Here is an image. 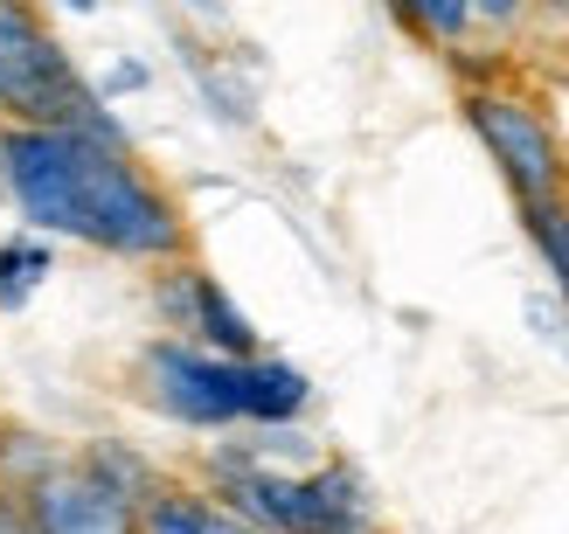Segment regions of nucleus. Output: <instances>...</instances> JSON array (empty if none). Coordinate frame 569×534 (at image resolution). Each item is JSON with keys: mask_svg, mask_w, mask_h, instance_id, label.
Listing matches in <instances>:
<instances>
[{"mask_svg": "<svg viewBox=\"0 0 569 534\" xmlns=\"http://www.w3.org/2000/svg\"><path fill=\"white\" fill-rule=\"evenodd\" d=\"M188 341L209 347V354H230V361L258 354V326L243 320V305L222 292V278H209L202 264H194V299H188Z\"/></svg>", "mask_w": 569, "mask_h": 534, "instance_id": "nucleus-7", "label": "nucleus"}, {"mask_svg": "<svg viewBox=\"0 0 569 534\" xmlns=\"http://www.w3.org/2000/svg\"><path fill=\"white\" fill-rule=\"evenodd\" d=\"M389 8H396V21H403V28H417V36L423 42H466V28L479 21L472 14V0H389Z\"/></svg>", "mask_w": 569, "mask_h": 534, "instance_id": "nucleus-13", "label": "nucleus"}, {"mask_svg": "<svg viewBox=\"0 0 569 534\" xmlns=\"http://www.w3.org/2000/svg\"><path fill=\"white\" fill-rule=\"evenodd\" d=\"M77 459H83V465H91V472H98V480H104V486H119L126 500H147V493L160 486V472H153L147 459H139V452H132V444H119V437H98V444H83V452H77Z\"/></svg>", "mask_w": 569, "mask_h": 534, "instance_id": "nucleus-12", "label": "nucleus"}, {"mask_svg": "<svg viewBox=\"0 0 569 534\" xmlns=\"http://www.w3.org/2000/svg\"><path fill=\"white\" fill-rule=\"evenodd\" d=\"M0 188L36 236H70L126 264L188 258V215L147 167L63 125H0Z\"/></svg>", "mask_w": 569, "mask_h": 534, "instance_id": "nucleus-1", "label": "nucleus"}, {"mask_svg": "<svg viewBox=\"0 0 569 534\" xmlns=\"http://www.w3.org/2000/svg\"><path fill=\"white\" fill-rule=\"evenodd\" d=\"M202 534H264V527H250L243 514H230V507L209 493V500H202Z\"/></svg>", "mask_w": 569, "mask_h": 534, "instance_id": "nucleus-15", "label": "nucleus"}, {"mask_svg": "<svg viewBox=\"0 0 569 534\" xmlns=\"http://www.w3.org/2000/svg\"><path fill=\"white\" fill-rule=\"evenodd\" d=\"M56 465H63V452H56L42 431H0V493L28 500Z\"/></svg>", "mask_w": 569, "mask_h": 534, "instance_id": "nucleus-10", "label": "nucleus"}, {"mask_svg": "<svg viewBox=\"0 0 569 534\" xmlns=\"http://www.w3.org/2000/svg\"><path fill=\"white\" fill-rule=\"evenodd\" d=\"M139 375H147V403L188 431L243 424V382H237L230 354H209V347L181 341V333H167V341L139 347Z\"/></svg>", "mask_w": 569, "mask_h": 534, "instance_id": "nucleus-4", "label": "nucleus"}, {"mask_svg": "<svg viewBox=\"0 0 569 534\" xmlns=\"http://www.w3.org/2000/svg\"><path fill=\"white\" fill-rule=\"evenodd\" d=\"M237 382H243V424H292V416L312 403V382L292 369V361H271V354H250L237 361Z\"/></svg>", "mask_w": 569, "mask_h": 534, "instance_id": "nucleus-8", "label": "nucleus"}, {"mask_svg": "<svg viewBox=\"0 0 569 534\" xmlns=\"http://www.w3.org/2000/svg\"><path fill=\"white\" fill-rule=\"evenodd\" d=\"M466 125L479 132V147L493 153L500 181L515 188V202H549V194H569L562 139H556V125H549L528 98H507V91H466Z\"/></svg>", "mask_w": 569, "mask_h": 534, "instance_id": "nucleus-5", "label": "nucleus"}, {"mask_svg": "<svg viewBox=\"0 0 569 534\" xmlns=\"http://www.w3.org/2000/svg\"><path fill=\"white\" fill-rule=\"evenodd\" d=\"M216 500L230 514H243L264 534H382L376 493L355 465H312V472H271L237 444L209 465Z\"/></svg>", "mask_w": 569, "mask_h": 534, "instance_id": "nucleus-3", "label": "nucleus"}, {"mask_svg": "<svg viewBox=\"0 0 569 534\" xmlns=\"http://www.w3.org/2000/svg\"><path fill=\"white\" fill-rule=\"evenodd\" d=\"M0 534H36V521H28V507L14 493H0Z\"/></svg>", "mask_w": 569, "mask_h": 534, "instance_id": "nucleus-16", "label": "nucleus"}, {"mask_svg": "<svg viewBox=\"0 0 569 534\" xmlns=\"http://www.w3.org/2000/svg\"><path fill=\"white\" fill-rule=\"evenodd\" d=\"M515 209H521V230L535 243V258L549 264L556 292L569 305V194H549V202H515Z\"/></svg>", "mask_w": 569, "mask_h": 534, "instance_id": "nucleus-9", "label": "nucleus"}, {"mask_svg": "<svg viewBox=\"0 0 569 534\" xmlns=\"http://www.w3.org/2000/svg\"><path fill=\"white\" fill-rule=\"evenodd\" d=\"M49 236H8V243H0V313H21V305L28 299H36V285H42V278H49Z\"/></svg>", "mask_w": 569, "mask_h": 534, "instance_id": "nucleus-11", "label": "nucleus"}, {"mask_svg": "<svg viewBox=\"0 0 569 534\" xmlns=\"http://www.w3.org/2000/svg\"><path fill=\"white\" fill-rule=\"evenodd\" d=\"M0 125H63L98 139V147L132 153V139L98 98V83L70 63L56 28L21 0H0Z\"/></svg>", "mask_w": 569, "mask_h": 534, "instance_id": "nucleus-2", "label": "nucleus"}, {"mask_svg": "<svg viewBox=\"0 0 569 534\" xmlns=\"http://www.w3.org/2000/svg\"><path fill=\"white\" fill-rule=\"evenodd\" d=\"M126 91H147V70H139V63H111V70L98 77V98L111 104V98H126Z\"/></svg>", "mask_w": 569, "mask_h": 534, "instance_id": "nucleus-14", "label": "nucleus"}, {"mask_svg": "<svg viewBox=\"0 0 569 534\" xmlns=\"http://www.w3.org/2000/svg\"><path fill=\"white\" fill-rule=\"evenodd\" d=\"M472 14H479V21H500V28H507V21L521 14V0H472Z\"/></svg>", "mask_w": 569, "mask_h": 534, "instance_id": "nucleus-17", "label": "nucleus"}, {"mask_svg": "<svg viewBox=\"0 0 569 534\" xmlns=\"http://www.w3.org/2000/svg\"><path fill=\"white\" fill-rule=\"evenodd\" d=\"M21 507L36 521V534H139V500L104 486L83 459H63Z\"/></svg>", "mask_w": 569, "mask_h": 534, "instance_id": "nucleus-6", "label": "nucleus"}, {"mask_svg": "<svg viewBox=\"0 0 569 534\" xmlns=\"http://www.w3.org/2000/svg\"><path fill=\"white\" fill-rule=\"evenodd\" d=\"M188 8H216V0H188Z\"/></svg>", "mask_w": 569, "mask_h": 534, "instance_id": "nucleus-18", "label": "nucleus"}]
</instances>
